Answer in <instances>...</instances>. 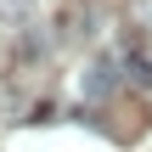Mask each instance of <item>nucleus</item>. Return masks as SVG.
Instances as JSON below:
<instances>
[{"instance_id": "obj_1", "label": "nucleus", "mask_w": 152, "mask_h": 152, "mask_svg": "<svg viewBox=\"0 0 152 152\" xmlns=\"http://www.w3.org/2000/svg\"><path fill=\"white\" fill-rule=\"evenodd\" d=\"M113 85H118V62H113V56H96V62L85 68V79H79V90H85L90 102L113 96Z\"/></svg>"}, {"instance_id": "obj_2", "label": "nucleus", "mask_w": 152, "mask_h": 152, "mask_svg": "<svg viewBox=\"0 0 152 152\" xmlns=\"http://www.w3.org/2000/svg\"><path fill=\"white\" fill-rule=\"evenodd\" d=\"M0 23L28 28V23H34V0H0Z\"/></svg>"}, {"instance_id": "obj_3", "label": "nucleus", "mask_w": 152, "mask_h": 152, "mask_svg": "<svg viewBox=\"0 0 152 152\" xmlns=\"http://www.w3.org/2000/svg\"><path fill=\"white\" fill-rule=\"evenodd\" d=\"M124 73H130L141 90H152V56H124Z\"/></svg>"}, {"instance_id": "obj_4", "label": "nucleus", "mask_w": 152, "mask_h": 152, "mask_svg": "<svg viewBox=\"0 0 152 152\" xmlns=\"http://www.w3.org/2000/svg\"><path fill=\"white\" fill-rule=\"evenodd\" d=\"M130 23H147V34H152V0H130Z\"/></svg>"}]
</instances>
